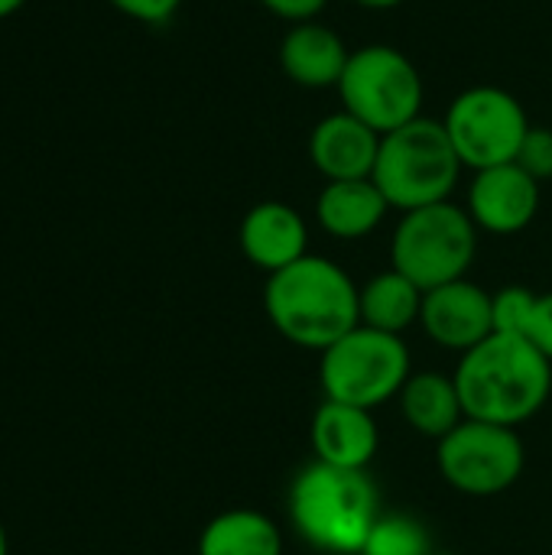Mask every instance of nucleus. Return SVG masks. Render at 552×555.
<instances>
[{"mask_svg":"<svg viewBox=\"0 0 552 555\" xmlns=\"http://www.w3.org/2000/svg\"><path fill=\"white\" fill-rule=\"evenodd\" d=\"M429 555H455V553H436V550H433V553H429Z\"/></svg>","mask_w":552,"mask_h":555,"instance_id":"nucleus-29","label":"nucleus"},{"mask_svg":"<svg viewBox=\"0 0 552 555\" xmlns=\"http://www.w3.org/2000/svg\"><path fill=\"white\" fill-rule=\"evenodd\" d=\"M107 3L114 10H120L124 16H130L137 23H150V26L169 23L182 7V0H107Z\"/></svg>","mask_w":552,"mask_h":555,"instance_id":"nucleus-24","label":"nucleus"},{"mask_svg":"<svg viewBox=\"0 0 552 555\" xmlns=\"http://www.w3.org/2000/svg\"><path fill=\"white\" fill-rule=\"evenodd\" d=\"M23 3H26V0H0V20H7V16H13L16 10H23Z\"/></svg>","mask_w":552,"mask_h":555,"instance_id":"nucleus-27","label":"nucleus"},{"mask_svg":"<svg viewBox=\"0 0 552 555\" xmlns=\"http://www.w3.org/2000/svg\"><path fill=\"white\" fill-rule=\"evenodd\" d=\"M527 449L517 429L465 420L436 442V468L449 488L468 498H495L524 475Z\"/></svg>","mask_w":552,"mask_h":555,"instance_id":"nucleus-8","label":"nucleus"},{"mask_svg":"<svg viewBox=\"0 0 552 555\" xmlns=\"http://www.w3.org/2000/svg\"><path fill=\"white\" fill-rule=\"evenodd\" d=\"M348 59L345 39L319 20L293 23L280 42V68L303 88H338Z\"/></svg>","mask_w":552,"mask_h":555,"instance_id":"nucleus-15","label":"nucleus"},{"mask_svg":"<svg viewBox=\"0 0 552 555\" xmlns=\"http://www.w3.org/2000/svg\"><path fill=\"white\" fill-rule=\"evenodd\" d=\"M524 172H530L537 182L552 179V130L550 127H534L527 130L524 143H521V153L514 159Z\"/></svg>","mask_w":552,"mask_h":555,"instance_id":"nucleus-22","label":"nucleus"},{"mask_svg":"<svg viewBox=\"0 0 552 555\" xmlns=\"http://www.w3.org/2000/svg\"><path fill=\"white\" fill-rule=\"evenodd\" d=\"M462 159L446 133L442 120L416 117L381 137V153L371 179L397 211H413L426 205L449 202Z\"/></svg>","mask_w":552,"mask_h":555,"instance_id":"nucleus-4","label":"nucleus"},{"mask_svg":"<svg viewBox=\"0 0 552 555\" xmlns=\"http://www.w3.org/2000/svg\"><path fill=\"white\" fill-rule=\"evenodd\" d=\"M351 3H358L364 10H390V7H400L403 0H351Z\"/></svg>","mask_w":552,"mask_h":555,"instance_id":"nucleus-26","label":"nucleus"},{"mask_svg":"<svg viewBox=\"0 0 552 555\" xmlns=\"http://www.w3.org/2000/svg\"><path fill=\"white\" fill-rule=\"evenodd\" d=\"M433 540L416 517L381 514L358 555H429Z\"/></svg>","mask_w":552,"mask_h":555,"instance_id":"nucleus-20","label":"nucleus"},{"mask_svg":"<svg viewBox=\"0 0 552 555\" xmlns=\"http://www.w3.org/2000/svg\"><path fill=\"white\" fill-rule=\"evenodd\" d=\"M198 555H283V533L260 511H228L202 530Z\"/></svg>","mask_w":552,"mask_h":555,"instance_id":"nucleus-19","label":"nucleus"},{"mask_svg":"<svg viewBox=\"0 0 552 555\" xmlns=\"http://www.w3.org/2000/svg\"><path fill=\"white\" fill-rule=\"evenodd\" d=\"M390 202L377 189L374 179H342L325 182L316 202V218L325 234L338 241H361L381 228Z\"/></svg>","mask_w":552,"mask_h":555,"instance_id":"nucleus-16","label":"nucleus"},{"mask_svg":"<svg viewBox=\"0 0 552 555\" xmlns=\"http://www.w3.org/2000/svg\"><path fill=\"white\" fill-rule=\"evenodd\" d=\"M534 296H537V293H530V289H524V286H504V289H498V293H495V332L521 335Z\"/></svg>","mask_w":552,"mask_h":555,"instance_id":"nucleus-21","label":"nucleus"},{"mask_svg":"<svg viewBox=\"0 0 552 555\" xmlns=\"http://www.w3.org/2000/svg\"><path fill=\"white\" fill-rule=\"evenodd\" d=\"M377 153L381 133L348 111L322 117L309 137V159L325 176V182L371 179Z\"/></svg>","mask_w":552,"mask_h":555,"instance_id":"nucleus-12","label":"nucleus"},{"mask_svg":"<svg viewBox=\"0 0 552 555\" xmlns=\"http://www.w3.org/2000/svg\"><path fill=\"white\" fill-rule=\"evenodd\" d=\"M446 133L465 169H491L514 163L530 130L524 104L495 85L462 91L446 114Z\"/></svg>","mask_w":552,"mask_h":555,"instance_id":"nucleus-9","label":"nucleus"},{"mask_svg":"<svg viewBox=\"0 0 552 555\" xmlns=\"http://www.w3.org/2000/svg\"><path fill=\"white\" fill-rule=\"evenodd\" d=\"M377 488L364 472L325 462L306 465L290 488V520L299 540L329 555H358L381 517Z\"/></svg>","mask_w":552,"mask_h":555,"instance_id":"nucleus-3","label":"nucleus"},{"mask_svg":"<svg viewBox=\"0 0 552 555\" xmlns=\"http://www.w3.org/2000/svg\"><path fill=\"white\" fill-rule=\"evenodd\" d=\"M452 377L465 406V420L511 429L530 423L552 393L550 361L527 338L504 332H495L465 351Z\"/></svg>","mask_w":552,"mask_h":555,"instance_id":"nucleus-1","label":"nucleus"},{"mask_svg":"<svg viewBox=\"0 0 552 555\" xmlns=\"http://www.w3.org/2000/svg\"><path fill=\"white\" fill-rule=\"evenodd\" d=\"M342 111L355 114L381 137L416 120L423 107V75L394 46L374 42L351 52L338 81Z\"/></svg>","mask_w":552,"mask_h":555,"instance_id":"nucleus-7","label":"nucleus"},{"mask_svg":"<svg viewBox=\"0 0 552 555\" xmlns=\"http://www.w3.org/2000/svg\"><path fill=\"white\" fill-rule=\"evenodd\" d=\"M521 338H527L552 364V293H537L534 296Z\"/></svg>","mask_w":552,"mask_h":555,"instance_id":"nucleus-23","label":"nucleus"},{"mask_svg":"<svg viewBox=\"0 0 552 555\" xmlns=\"http://www.w3.org/2000/svg\"><path fill=\"white\" fill-rule=\"evenodd\" d=\"M410 351L400 335L368 325L351 328L319 354V384L325 400L377 410L400 397L410 380Z\"/></svg>","mask_w":552,"mask_h":555,"instance_id":"nucleus-6","label":"nucleus"},{"mask_svg":"<svg viewBox=\"0 0 552 555\" xmlns=\"http://www.w3.org/2000/svg\"><path fill=\"white\" fill-rule=\"evenodd\" d=\"M475 254L478 224L472 221L468 208L439 202L403 211L390 244V267L429 293L436 286L465 280Z\"/></svg>","mask_w":552,"mask_h":555,"instance_id":"nucleus-5","label":"nucleus"},{"mask_svg":"<svg viewBox=\"0 0 552 555\" xmlns=\"http://www.w3.org/2000/svg\"><path fill=\"white\" fill-rule=\"evenodd\" d=\"M420 325L439 348L465 354L495 335V293L468 280L436 286L423 293Z\"/></svg>","mask_w":552,"mask_h":555,"instance_id":"nucleus-10","label":"nucleus"},{"mask_svg":"<svg viewBox=\"0 0 552 555\" xmlns=\"http://www.w3.org/2000/svg\"><path fill=\"white\" fill-rule=\"evenodd\" d=\"M358 289L335 260L306 254L267 276L264 312L290 345L322 354L361 325Z\"/></svg>","mask_w":552,"mask_h":555,"instance_id":"nucleus-2","label":"nucleus"},{"mask_svg":"<svg viewBox=\"0 0 552 555\" xmlns=\"http://www.w3.org/2000/svg\"><path fill=\"white\" fill-rule=\"evenodd\" d=\"M0 555H7V533H3V524H0Z\"/></svg>","mask_w":552,"mask_h":555,"instance_id":"nucleus-28","label":"nucleus"},{"mask_svg":"<svg viewBox=\"0 0 552 555\" xmlns=\"http://www.w3.org/2000/svg\"><path fill=\"white\" fill-rule=\"evenodd\" d=\"M400 413L403 423L426 439H446L455 426L465 423V406L455 387V377H446L442 371H420L410 374V380L400 390Z\"/></svg>","mask_w":552,"mask_h":555,"instance_id":"nucleus-17","label":"nucleus"},{"mask_svg":"<svg viewBox=\"0 0 552 555\" xmlns=\"http://www.w3.org/2000/svg\"><path fill=\"white\" fill-rule=\"evenodd\" d=\"M540 211V182L517 163L478 169L468 189V215L478 231L488 234H521Z\"/></svg>","mask_w":552,"mask_h":555,"instance_id":"nucleus-11","label":"nucleus"},{"mask_svg":"<svg viewBox=\"0 0 552 555\" xmlns=\"http://www.w3.org/2000/svg\"><path fill=\"white\" fill-rule=\"evenodd\" d=\"M358 309H361V325L390 332V335H403L410 325L420 322L423 289L413 280H407L400 270L390 267V270L371 276L358 289Z\"/></svg>","mask_w":552,"mask_h":555,"instance_id":"nucleus-18","label":"nucleus"},{"mask_svg":"<svg viewBox=\"0 0 552 555\" xmlns=\"http://www.w3.org/2000/svg\"><path fill=\"white\" fill-rule=\"evenodd\" d=\"M238 244H241V254L270 276L306 257L309 228L303 215L290 208L286 202H260L244 215Z\"/></svg>","mask_w":552,"mask_h":555,"instance_id":"nucleus-13","label":"nucleus"},{"mask_svg":"<svg viewBox=\"0 0 552 555\" xmlns=\"http://www.w3.org/2000/svg\"><path fill=\"white\" fill-rule=\"evenodd\" d=\"M273 16L280 20H290V23H306V20H316L329 0H260Z\"/></svg>","mask_w":552,"mask_h":555,"instance_id":"nucleus-25","label":"nucleus"},{"mask_svg":"<svg viewBox=\"0 0 552 555\" xmlns=\"http://www.w3.org/2000/svg\"><path fill=\"white\" fill-rule=\"evenodd\" d=\"M309 439H312L316 462L351 468V472H364L374 462L377 446H381L374 413L351 406V403H335V400H325L316 410Z\"/></svg>","mask_w":552,"mask_h":555,"instance_id":"nucleus-14","label":"nucleus"}]
</instances>
